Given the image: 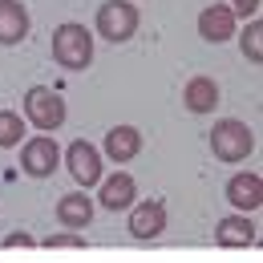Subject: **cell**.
I'll use <instances>...</instances> for the list:
<instances>
[{"mask_svg": "<svg viewBox=\"0 0 263 263\" xmlns=\"http://www.w3.org/2000/svg\"><path fill=\"white\" fill-rule=\"evenodd\" d=\"M251 150H255V130H251L247 122H239V118L215 122V130H211V154H215L219 162H227V166L247 162Z\"/></svg>", "mask_w": 263, "mask_h": 263, "instance_id": "cell-1", "label": "cell"}, {"mask_svg": "<svg viewBox=\"0 0 263 263\" xmlns=\"http://www.w3.org/2000/svg\"><path fill=\"white\" fill-rule=\"evenodd\" d=\"M53 61L61 69H69V73L85 69L93 61V33L85 25H73V21L57 25L53 29Z\"/></svg>", "mask_w": 263, "mask_h": 263, "instance_id": "cell-2", "label": "cell"}, {"mask_svg": "<svg viewBox=\"0 0 263 263\" xmlns=\"http://www.w3.org/2000/svg\"><path fill=\"white\" fill-rule=\"evenodd\" d=\"M25 122L36 126L41 134H53L65 126V101L57 89H49V85H33L29 93H25Z\"/></svg>", "mask_w": 263, "mask_h": 263, "instance_id": "cell-3", "label": "cell"}, {"mask_svg": "<svg viewBox=\"0 0 263 263\" xmlns=\"http://www.w3.org/2000/svg\"><path fill=\"white\" fill-rule=\"evenodd\" d=\"M138 21H142V16H138V8H134L130 0H105L98 8L93 29H98V36L122 45V41H130V36L138 33Z\"/></svg>", "mask_w": 263, "mask_h": 263, "instance_id": "cell-4", "label": "cell"}, {"mask_svg": "<svg viewBox=\"0 0 263 263\" xmlns=\"http://www.w3.org/2000/svg\"><path fill=\"white\" fill-rule=\"evenodd\" d=\"M57 166H61V146L53 134H36L21 146V170L29 178H49Z\"/></svg>", "mask_w": 263, "mask_h": 263, "instance_id": "cell-5", "label": "cell"}, {"mask_svg": "<svg viewBox=\"0 0 263 263\" xmlns=\"http://www.w3.org/2000/svg\"><path fill=\"white\" fill-rule=\"evenodd\" d=\"M69 166V174H73V182L77 186H98L101 182V150L93 142H85V138H77V142H69V150L61 154Z\"/></svg>", "mask_w": 263, "mask_h": 263, "instance_id": "cell-6", "label": "cell"}, {"mask_svg": "<svg viewBox=\"0 0 263 263\" xmlns=\"http://www.w3.org/2000/svg\"><path fill=\"white\" fill-rule=\"evenodd\" d=\"M227 202L235 206V215H255L263 206V178L255 170H243V174H231L227 182Z\"/></svg>", "mask_w": 263, "mask_h": 263, "instance_id": "cell-7", "label": "cell"}, {"mask_svg": "<svg viewBox=\"0 0 263 263\" xmlns=\"http://www.w3.org/2000/svg\"><path fill=\"white\" fill-rule=\"evenodd\" d=\"M166 231V202L158 198H146V202H134L130 206V235L134 239H158Z\"/></svg>", "mask_w": 263, "mask_h": 263, "instance_id": "cell-8", "label": "cell"}, {"mask_svg": "<svg viewBox=\"0 0 263 263\" xmlns=\"http://www.w3.org/2000/svg\"><path fill=\"white\" fill-rule=\"evenodd\" d=\"M215 243L219 247H255L259 243V227L251 215H223L215 223Z\"/></svg>", "mask_w": 263, "mask_h": 263, "instance_id": "cell-9", "label": "cell"}, {"mask_svg": "<svg viewBox=\"0 0 263 263\" xmlns=\"http://www.w3.org/2000/svg\"><path fill=\"white\" fill-rule=\"evenodd\" d=\"M198 36L211 41V45L231 41V36H235V16H231L223 4H206V8L198 12Z\"/></svg>", "mask_w": 263, "mask_h": 263, "instance_id": "cell-10", "label": "cell"}, {"mask_svg": "<svg viewBox=\"0 0 263 263\" xmlns=\"http://www.w3.org/2000/svg\"><path fill=\"white\" fill-rule=\"evenodd\" d=\"M101 150H105V158H109V162H134V158H138V154H142V134L134 130V126H114V130L105 134V146H101Z\"/></svg>", "mask_w": 263, "mask_h": 263, "instance_id": "cell-11", "label": "cell"}, {"mask_svg": "<svg viewBox=\"0 0 263 263\" xmlns=\"http://www.w3.org/2000/svg\"><path fill=\"white\" fill-rule=\"evenodd\" d=\"M89 219H93V198L85 195V191H73V195L57 198V223L61 227L81 231V227H89Z\"/></svg>", "mask_w": 263, "mask_h": 263, "instance_id": "cell-12", "label": "cell"}, {"mask_svg": "<svg viewBox=\"0 0 263 263\" xmlns=\"http://www.w3.org/2000/svg\"><path fill=\"white\" fill-rule=\"evenodd\" d=\"M98 202L105 206V211H126V206H134V178L126 174V170H118V174H109V178H101L98 182Z\"/></svg>", "mask_w": 263, "mask_h": 263, "instance_id": "cell-13", "label": "cell"}, {"mask_svg": "<svg viewBox=\"0 0 263 263\" xmlns=\"http://www.w3.org/2000/svg\"><path fill=\"white\" fill-rule=\"evenodd\" d=\"M29 36V8L21 0H0V45H21Z\"/></svg>", "mask_w": 263, "mask_h": 263, "instance_id": "cell-14", "label": "cell"}, {"mask_svg": "<svg viewBox=\"0 0 263 263\" xmlns=\"http://www.w3.org/2000/svg\"><path fill=\"white\" fill-rule=\"evenodd\" d=\"M182 105H186L191 114H211V109L219 105V85H215V77H191V81L182 85Z\"/></svg>", "mask_w": 263, "mask_h": 263, "instance_id": "cell-15", "label": "cell"}, {"mask_svg": "<svg viewBox=\"0 0 263 263\" xmlns=\"http://www.w3.org/2000/svg\"><path fill=\"white\" fill-rule=\"evenodd\" d=\"M21 138H25V118L12 109H0V150L21 146Z\"/></svg>", "mask_w": 263, "mask_h": 263, "instance_id": "cell-16", "label": "cell"}, {"mask_svg": "<svg viewBox=\"0 0 263 263\" xmlns=\"http://www.w3.org/2000/svg\"><path fill=\"white\" fill-rule=\"evenodd\" d=\"M239 45H243V57H247L251 65H259V61H263V25H259V16L247 21V29L239 33Z\"/></svg>", "mask_w": 263, "mask_h": 263, "instance_id": "cell-17", "label": "cell"}, {"mask_svg": "<svg viewBox=\"0 0 263 263\" xmlns=\"http://www.w3.org/2000/svg\"><path fill=\"white\" fill-rule=\"evenodd\" d=\"M219 4L227 8V12L235 16V21H239V16H247V21H255V16H259V4H263V0H219Z\"/></svg>", "mask_w": 263, "mask_h": 263, "instance_id": "cell-18", "label": "cell"}, {"mask_svg": "<svg viewBox=\"0 0 263 263\" xmlns=\"http://www.w3.org/2000/svg\"><path fill=\"white\" fill-rule=\"evenodd\" d=\"M45 247H49V251H53V247H77V251H81V247H85V235H77V231H61V235H49Z\"/></svg>", "mask_w": 263, "mask_h": 263, "instance_id": "cell-19", "label": "cell"}, {"mask_svg": "<svg viewBox=\"0 0 263 263\" xmlns=\"http://www.w3.org/2000/svg\"><path fill=\"white\" fill-rule=\"evenodd\" d=\"M4 247H33V235H25V231H21V235H8Z\"/></svg>", "mask_w": 263, "mask_h": 263, "instance_id": "cell-20", "label": "cell"}]
</instances>
